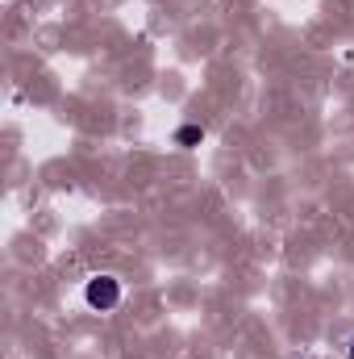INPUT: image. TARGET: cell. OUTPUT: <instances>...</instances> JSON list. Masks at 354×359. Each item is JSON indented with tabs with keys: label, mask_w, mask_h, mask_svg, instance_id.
<instances>
[{
	"label": "cell",
	"mask_w": 354,
	"mask_h": 359,
	"mask_svg": "<svg viewBox=\"0 0 354 359\" xmlns=\"http://www.w3.org/2000/svg\"><path fill=\"white\" fill-rule=\"evenodd\" d=\"M84 301H88L96 313L117 309V301H121V280H117V276H92L88 284H84Z\"/></svg>",
	"instance_id": "6da1fadb"
},
{
	"label": "cell",
	"mask_w": 354,
	"mask_h": 359,
	"mask_svg": "<svg viewBox=\"0 0 354 359\" xmlns=\"http://www.w3.org/2000/svg\"><path fill=\"white\" fill-rule=\"evenodd\" d=\"M200 138H204V130H200V126H179V130H176V142H179V147H196Z\"/></svg>",
	"instance_id": "7a4b0ae2"
},
{
	"label": "cell",
	"mask_w": 354,
	"mask_h": 359,
	"mask_svg": "<svg viewBox=\"0 0 354 359\" xmlns=\"http://www.w3.org/2000/svg\"><path fill=\"white\" fill-rule=\"evenodd\" d=\"M351 359H354V339H351Z\"/></svg>",
	"instance_id": "3957f363"
}]
</instances>
